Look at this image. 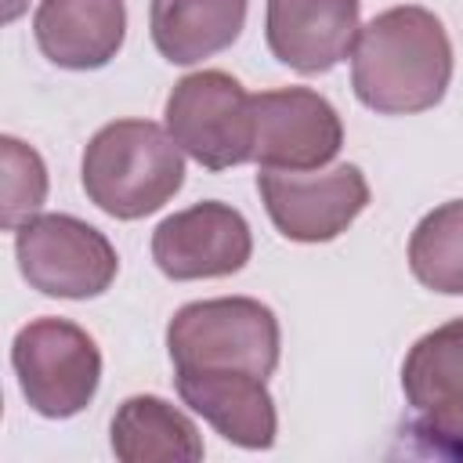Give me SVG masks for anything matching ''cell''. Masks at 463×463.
Masks as SVG:
<instances>
[{
  "label": "cell",
  "instance_id": "1",
  "mask_svg": "<svg viewBox=\"0 0 463 463\" xmlns=\"http://www.w3.org/2000/svg\"><path fill=\"white\" fill-rule=\"evenodd\" d=\"M452 83V40L427 7L402 4L362 25L351 51L354 98L380 116L434 109Z\"/></svg>",
  "mask_w": 463,
  "mask_h": 463
},
{
  "label": "cell",
  "instance_id": "2",
  "mask_svg": "<svg viewBox=\"0 0 463 463\" xmlns=\"http://www.w3.org/2000/svg\"><path fill=\"white\" fill-rule=\"evenodd\" d=\"M80 181L101 213L141 221L181 192L184 152L170 130L152 119H116L87 141Z\"/></svg>",
  "mask_w": 463,
  "mask_h": 463
},
{
  "label": "cell",
  "instance_id": "3",
  "mask_svg": "<svg viewBox=\"0 0 463 463\" xmlns=\"http://www.w3.org/2000/svg\"><path fill=\"white\" fill-rule=\"evenodd\" d=\"M174 369H239L271 376L282 354V329L268 304L253 297L192 300L166 326Z\"/></svg>",
  "mask_w": 463,
  "mask_h": 463
},
{
  "label": "cell",
  "instance_id": "4",
  "mask_svg": "<svg viewBox=\"0 0 463 463\" xmlns=\"http://www.w3.org/2000/svg\"><path fill=\"white\" fill-rule=\"evenodd\" d=\"M11 365L22 398L47 420L83 412L101 383V351L87 329L69 318H33L14 333Z\"/></svg>",
  "mask_w": 463,
  "mask_h": 463
},
{
  "label": "cell",
  "instance_id": "5",
  "mask_svg": "<svg viewBox=\"0 0 463 463\" xmlns=\"http://www.w3.org/2000/svg\"><path fill=\"white\" fill-rule=\"evenodd\" d=\"M163 116L170 137L199 166L232 170L253 163V94H246V87L235 76L221 69L188 72L184 80L174 83Z\"/></svg>",
  "mask_w": 463,
  "mask_h": 463
},
{
  "label": "cell",
  "instance_id": "6",
  "mask_svg": "<svg viewBox=\"0 0 463 463\" xmlns=\"http://www.w3.org/2000/svg\"><path fill=\"white\" fill-rule=\"evenodd\" d=\"M14 257L22 279L58 300L101 297L119 271L109 235L72 213H33L22 221L14 228Z\"/></svg>",
  "mask_w": 463,
  "mask_h": 463
},
{
  "label": "cell",
  "instance_id": "7",
  "mask_svg": "<svg viewBox=\"0 0 463 463\" xmlns=\"http://www.w3.org/2000/svg\"><path fill=\"white\" fill-rule=\"evenodd\" d=\"M257 192L271 224L289 242H329L369 206V181L354 163L307 174L260 170Z\"/></svg>",
  "mask_w": 463,
  "mask_h": 463
},
{
  "label": "cell",
  "instance_id": "8",
  "mask_svg": "<svg viewBox=\"0 0 463 463\" xmlns=\"http://www.w3.org/2000/svg\"><path fill=\"white\" fill-rule=\"evenodd\" d=\"M253 163L260 170H326L344 145L340 112L311 87H279L253 94Z\"/></svg>",
  "mask_w": 463,
  "mask_h": 463
},
{
  "label": "cell",
  "instance_id": "9",
  "mask_svg": "<svg viewBox=\"0 0 463 463\" xmlns=\"http://www.w3.org/2000/svg\"><path fill=\"white\" fill-rule=\"evenodd\" d=\"M253 257V232L246 217L217 199L170 213L152 232V260L174 282L224 279Z\"/></svg>",
  "mask_w": 463,
  "mask_h": 463
},
{
  "label": "cell",
  "instance_id": "10",
  "mask_svg": "<svg viewBox=\"0 0 463 463\" xmlns=\"http://www.w3.org/2000/svg\"><path fill=\"white\" fill-rule=\"evenodd\" d=\"M362 33V0H268L264 36L275 61L315 76L351 58Z\"/></svg>",
  "mask_w": 463,
  "mask_h": 463
},
{
  "label": "cell",
  "instance_id": "11",
  "mask_svg": "<svg viewBox=\"0 0 463 463\" xmlns=\"http://www.w3.org/2000/svg\"><path fill=\"white\" fill-rule=\"evenodd\" d=\"M181 402L239 449H271L279 434L275 402L264 376L239 369H177Z\"/></svg>",
  "mask_w": 463,
  "mask_h": 463
},
{
  "label": "cell",
  "instance_id": "12",
  "mask_svg": "<svg viewBox=\"0 0 463 463\" xmlns=\"http://www.w3.org/2000/svg\"><path fill=\"white\" fill-rule=\"evenodd\" d=\"M33 36L40 54L72 72L109 65L127 36L123 0H40L33 14Z\"/></svg>",
  "mask_w": 463,
  "mask_h": 463
},
{
  "label": "cell",
  "instance_id": "13",
  "mask_svg": "<svg viewBox=\"0 0 463 463\" xmlns=\"http://www.w3.org/2000/svg\"><path fill=\"white\" fill-rule=\"evenodd\" d=\"M246 11L250 0H152L148 33L170 65H199L239 40Z\"/></svg>",
  "mask_w": 463,
  "mask_h": 463
},
{
  "label": "cell",
  "instance_id": "14",
  "mask_svg": "<svg viewBox=\"0 0 463 463\" xmlns=\"http://www.w3.org/2000/svg\"><path fill=\"white\" fill-rule=\"evenodd\" d=\"M112 452L123 463H195L206 449L199 427L177 405L156 394H134L112 416Z\"/></svg>",
  "mask_w": 463,
  "mask_h": 463
},
{
  "label": "cell",
  "instance_id": "15",
  "mask_svg": "<svg viewBox=\"0 0 463 463\" xmlns=\"http://www.w3.org/2000/svg\"><path fill=\"white\" fill-rule=\"evenodd\" d=\"M402 391L416 412L463 405V318L423 333L402 362Z\"/></svg>",
  "mask_w": 463,
  "mask_h": 463
},
{
  "label": "cell",
  "instance_id": "16",
  "mask_svg": "<svg viewBox=\"0 0 463 463\" xmlns=\"http://www.w3.org/2000/svg\"><path fill=\"white\" fill-rule=\"evenodd\" d=\"M409 268L420 286L463 297V199L434 206L409 235Z\"/></svg>",
  "mask_w": 463,
  "mask_h": 463
},
{
  "label": "cell",
  "instance_id": "17",
  "mask_svg": "<svg viewBox=\"0 0 463 463\" xmlns=\"http://www.w3.org/2000/svg\"><path fill=\"white\" fill-rule=\"evenodd\" d=\"M0 152H4V213H0V224L7 232H14L22 221H29L43 206L47 166L33 145H25L11 134L0 137Z\"/></svg>",
  "mask_w": 463,
  "mask_h": 463
},
{
  "label": "cell",
  "instance_id": "18",
  "mask_svg": "<svg viewBox=\"0 0 463 463\" xmlns=\"http://www.w3.org/2000/svg\"><path fill=\"white\" fill-rule=\"evenodd\" d=\"M409 434L416 438L420 452H430L441 459H463V405L420 412V420L409 423Z\"/></svg>",
  "mask_w": 463,
  "mask_h": 463
},
{
  "label": "cell",
  "instance_id": "19",
  "mask_svg": "<svg viewBox=\"0 0 463 463\" xmlns=\"http://www.w3.org/2000/svg\"><path fill=\"white\" fill-rule=\"evenodd\" d=\"M25 7H29V0H4V22H14Z\"/></svg>",
  "mask_w": 463,
  "mask_h": 463
}]
</instances>
